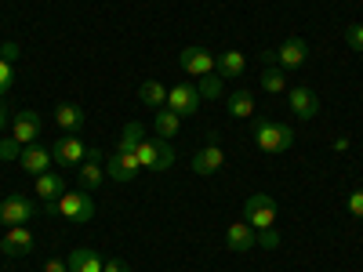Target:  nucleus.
<instances>
[{"label": "nucleus", "instance_id": "nucleus-26", "mask_svg": "<svg viewBox=\"0 0 363 272\" xmlns=\"http://www.w3.org/2000/svg\"><path fill=\"white\" fill-rule=\"evenodd\" d=\"M142 138H145V128L138 124V120H131V124H124V135H120V153H135Z\"/></svg>", "mask_w": 363, "mask_h": 272}, {"label": "nucleus", "instance_id": "nucleus-11", "mask_svg": "<svg viewBox=\"0 0 363 272\" xmlns=\"http://www.w3.org/2000/svg\"><path fill=\"white\" fill-rule=\"evenodd\" d=\"M29 251H33V232H29L26 225H8V232L0 236V254L26 258Z\"/></svg>", "mask_w": 363, "mask_h": 272}, {"label": "nucleus", "instance_id": "nucleus-9", "mask_svg": "<svg viewBox=\"0 0 363 272\" xmlns=\"http://www.w3.org/2000/svg\"><path fill=\"white\" fill-rule=\"evenodd\" d=\"M84 157H87V145H84L77 135H62V138L51 142V160H55V164L77 167V164H84Z\"/></svg>", "mask_w": 363, "mask_h": 272}, {"label": "nucleus", "instance_id": "nucleus-13", "mask_svg": "<svg viewBox=\"0 0 363 272\" xmlns=\"http://www.w3.org/2000/svg\"><path fill=\"white\" fill-rule=\"evenodd\" d=\"M287 102H291V113L298 120H313L320 113V98H316V91L313 87H287Z\"/></svg>", "mask_w": 363, "mask_h": 272}, {"label": "nucleus", "instance_id": "nucleus-23", "mask_svg": "<svg viewBox=\"0 0 363 272\" xmlns=\"http://www.w3.org/2000/svg\"><path fill=\"white\" fill-rule=\"evenodd\" d=\"M287 87H291L287 84V69H280L277 62L262 69V91H265V95H284Z\"/></svg>", "mask_w": 363, "mask_h": 272}, {"label": "nucleus", "instance_id": "nucleus-18", "mask_svg": "<svg viewBox=\"0 0 363 272\" xmlns=\"http://www.w3.org/2000/svg\"><path fill=\"white\" fill-rule=\"evenodd\" d=\"M84 120H87V116H84V109H80L77 102H62V106L55 109V124L62 128L66 135H77V131L84 128Z\"/></svg>", "mask_w": 363, "mask_h": 272}, {"label": "nucleus", "instance_id": "nucleus-1", "mask_svg": "<svg viewBox=\"0 0 363 272\" xmlns=\"http://www.w3.org/2000/svg\"><path fill=\"white\" fill-rule=\"evenodd\" d=\"M255 145L262 149V153L277 157V153H287V149L294 145V128L291 124H280V120H255V131H251Z\"/></svg>", "mask_w": 363, "mask_h": 272}, {"label": "nucleus", "instance_id": "nucleus-5", "mask_svg": "<svg viewBox=\"0 0 363 272\" xmlns=\"http://www.w3.org/2000/svg\"><path fill=\"white\" fill-rule=\"evenodd\" d=\"M189 167H193V174H200V178L218 174V171L225 167V149H222L218 142H207V145H200L196 153H193V160H189Z\"/></svg>", "mask_w": 363, "mask_h": 272}, {"label": "nucleus", "instance_id": "nucleus-6", "mask_svg": "<svg viewBox=\"0 0 363 272\" xmlns=\"http://www.w3.org/2000/svg\"><path fill=\"white\" fill-rule=\"evenodd\" d=\"M102 181H106V157H102L99 145H91L87 157H84V164H80V189L99 193Z\"/></svg>", "mask_w": 363, "mask_h": 272}, {"label": "nucleus", "instance_id": "nucleus-14", "mask_svg": "<svg viewBox=\"0 0 363 272\" xmlns=\"http://www.w3.org/2000/svg\"><path fill=\"white\" fill-rule=\"evenodd\" d=\"M138 157L135 153H120V149H116V153L106 160V178H113V181H120V186H124V181H135L138 178Z\"/></svg>", "mask_w": 363, "mask_h": 272}, {"label": "nucleus", "instance_id": "nucleus-28", "mask_svg": "<svg viewBox=\"0 0 363 272\" xmlns=\"http://www.w3.org/2000/svg\"><path fill=\"white\" fill-rule=\"evenodd\" d=\"M11 84H15V69H11V62L8 58H0V98L11 91Z\"/></svg>", "mask_w": 363, "mask_h": 272}, {"label": "nucleus", "instance_id": "nucleus-19", "mask_svg": "<svg viewBox=\"0 0 363 272\" xmlns=\"http://www.w3.org/2000/svg\"><path fill=\"white\" fill-rule=\"evenodd\" d=\"M66 193V178L62 174H55V171H44V174H37V200H44V203H55L58 196Z\"/></svg>", "mask_w": 363, "mask_h": 272}, {"label": "nucleus", "instance_id": "nucleus-17", "mask_svg": "<svg viewBox=\"0 0 363 272\" xmlns=\"http://www.w3.org/2000/svg\"><path fill=\"white\" fill-rule=\"evenodd\" d=\"M244 69H247V58L240 55V51H222L218 62H215V73L222 80H240V76H244Z\"/></svg>", "mask_w": 363, "mask_h": 272}, {"label": "nucleus", "instance_id": "nucleus-36", "mask_svg": "<svg viewBox=\"0 0 363 272\" xmlns=\"http://www.w3.org/2000/svg\"><path fill=\"white\" fill-rule=\"evenodd\" d=\"M44 272H69V261H62V258H51V261L44 265Z\"/></svg>", "mask_w": 363, "mask_h": 272}, {"label": "nucleus", "instance_id": "nucleus-27", "mask_svg": "<svg viewBox=\"0 0 363 272\" xmlns=\"http://www.w3.org/2000/svg\"><path fill=\"white\" fill-rule=\"evenodd\" d=\"M222 87H225V80L218 76V73H207V76H200V84H196V91H200V98H222Z\"/></svg>", "mask_w": 363, "mask_h": 272}, {"label": "nucleus", "instance_id": "nucleus-30", "mask_svg": "<svg viewBox=\"0 0 363 272\" xmlns=\"http://www.w3.org/2000/svg\"><path fill=\"white\" fill-rule=\"evenodd\" d=\"M22 157V145L15 138H0V160H18Z\"/></svg>", "mask_w": 363, "mask_h": 272}, {"label": "nucleus", "instance_id": "nucleus-31", "mask_svg": "<svg viewBox=\"0 0 363 272\" xmlns=\"http://www.w3.org/2000/svg\"><path fill=\"white\" fill-rule=\"evenodd\" d=\"M345 44H349L352 51H363V26H359V22H352V26L345 29Z\"/></svg>", "mask_w": 363, "mask_h": 272}, {"label": "nucleus", "instance_id": "nucleus-2", "mask_svg": "<svg viewBox=\"0 0 363 272\" xmlns=\"http://www.w3.org/2000/svg\"><path fill=\"white\" fill-rule=\"evenodd\" d=\"M55 210L62 218L77 222V225H87V222H95V196H91L87 189H66L55 200Z\"/></svg>", "mask_w": 363, "mask_h": 272}, {"label": "nucleus", "instance_id": "nucleus-7", "mask_svg": "<svg viewBox=\"0 0 363 272\" xmlns=\"http://www.w3.org/2000/svg\"><path fill=\"white\" fill-rule=\"evenodd\" d=\"M40 128H44V120H40L37 109H18L15 120H11V138L26 149V145H33V142H37Z\"/></svg>", "mask_w": 363, "mask_h": 272}, {"label": "nucleus", "instance_id": "nucleus-3", "mask_svg": "<svg viewBox=\"0 0 363 272\" xmlns=\"http://www.w3.org/2000/svg\"><path fill=\"white\" fill-rule=\"evenodd\" d=\"M244 222L251 225V229H272L277 225V200H272L269 193H255V196H247V203H244Z\"/></svg>", "mask_w": 363, "mask_h": 272}, {"label": "nucleus", "instance_id": "nucleus-21", "mask_svg": "<svg viewBox=\"0 0 363 272\" xmlns=\"http://www.w3.org/2000/svg\"><path fill=\"white\" fill-rule=\"evenodd\" d=\"M153 131H157V138H178V131H182V116L178 113H171L167 106L164 109H157L153 113Z\"/></svg>", "mask_w": 363, "mask_h": 272}, {"label": "nucleus", "instance_id": "nucleus-4", "mask_svg": "<svg viewBox=\"0 0 363 272\" xmlns=\"http://www.w3.org/2000/svg\"><path fill=\"white\" fill-rule=\"evenodd\" d=\"M33 218H37V200L33 196L11 193L4 203H0V222L4 225H29Z\"/></svg>", "mask_w": 363, "mask_h": 272}, {"label": "nucleus", "instance_id": "nucleus-37", "mask_svg": "<svg viewBox=\"0 0 363 272\" xmlns=\"http://www.w3.org/2000/svg\"><path fill=\"white\" fill-rule=\"evenodd\" d=\"M4 128H8V106L0 102V135H4Z\"/></svg>", "mask_w": 363, "mask_h": 272}, {"label": "nucleus", "instance_id": "nucleus-10", "mask_svg": "<svg viewBox=\"0 0 363 272\" xmlns=\"http://www.w3.org/2000/svg\"><path fill=\"white\" fill-rule=\"evenodd\" d=\"M178 62H182V69H186L189 76H207V73H215V62L218 58L211 55L207 47H182V55H178Z\"/></svg>", "mask_w": 363, "mask_h": 272}, {"label": "nucleus", "instance_id": "nucleus-22", "mask_svg": "<svg viewBox=\"0 0 363 272\" xmlns=\"http://www.w3.org/2000/svg\"><path fill=\"white\" fill-rule=\"evenodd\" d=\"M135 157H138L142 171H157L160 167V138H142L138 149H135Z\"/></svg>", "mask_w": 363, "mask_h": 272}, {"label": "nucleus", "instance_id": "nucleus-20", "mask_svg": "<svg viewBox=\"0 0 363 272\" xmlns=\"http://www.w3.org/2000/svg\"><path fill=\"white\" fill-rule=\"evenodd\" d=\"M66 261H69V272H102V265H106V258L91 247H77Z\"/></svg>", "mask_w": 363, "mask_h": 272}, {"label": "nucleus", "instance_id": "nucleus-15", "mask_svg": "<svg viewBox=\"0 0 363 272\" xmlns=\"http://www.w3.org/2000/svg\"><path fill=\"white\" fill-rule=\"evenodd\" d=\"M225 247H229L233 254L255 251V247H258V229H251L247 222H233V225L225 229Z\"/></svg>", "mask_w": 363, "mask_h": 272}, {"label": "nucleus", "instance_id": "nucleus-35", "mask_svg": "<svg viewBox=\"0 0 363 272\" xmlns=\"http://www.w3.org/2000/svg\"><path fill=\"white\" fill-rule=\"evenodd\" d=\"M102 272H131V265H128V261H120V258H106Z\"/></svg>", "mask_w": 363, "mask_h": 272}, {"label": "nucleus", "instance_id": "nucleus-16", "mask_svg": "<svg viewBox=\"0 0 363 272\" xmlns=\"http://www.w3.org/2000/svg\"><path fill=\"white\" fill-rule=\"evenodd\" d=\"M18 164H22V171H26V174H33V178H37V174L51 171V164H55V160H51V149H48V145H37V142H33V145H26V149H22Z\"/></svg>", "mask_w": 363, "mask_h": 272}, {"label": "nucleus", "instance_id": "nucleus-12", "mask_svg": "<svg viewBox=\"0 0 363 272\" xmlns=\"http://www.w3.org/2000/svg\"><path fill=\"white\" fill-rule=\"evenodd\" d=\"M272 51H277V66L280 69H298V66L309 62V44L301 37H287L280 47H272Z\"/></svg>", "mask_w": 363, "mask_h": 272}, {"label": "nucleus", "instance_id": "nucleus-8", "mask_svg": "<svg viewBox=\"0 0 363 272\" xmlns=\"http://www.w3.org/2000/svg\"><path fill=\"white\" fill-rule=\"evenodd\" d=\"M200 91H196V84H174V87H167V109L171 113H178V116H193L196 109H200Z\"/></svg>", "mask_w": 363, "mask_h": 272}, {"label": "nucleus", "instance_id": "nucleus-32", "mask_svg": "<svg viewBox=\"0 0 363 272\" xmlns=\"http://www.w3.org/2000/svg\"><path fill=\"white\" fill-rule=\"evenodd\" d=\"M258 247L277 251V247H280V232H277V229H262V232H258Z\"/></svg>", "mask_w": 363, "mask_h": 272}, {"label": "nucleus", "instance_id": "nucleus-25", "mask_svg": "<svg viewBox=\"0 0 363 272\" xmlns=\"http://www.w3.org/2000/svg\"><path fill=\"white\" fill-rule=\"evenodd\" d=\"M138 98H142V106H149V109H164V106H167V87H164L160 80H145V84L138 87Z\"/></svg>", "mask_w": 363, "mask_h": 272}, {"label": "nucleus", "instance_id": "nucleus-29", "mask_svg": "<svg viewBox=\"0 0 363 272\" xmlns=\"http://www.w3.org/2000/svg\"><path fill=\"white\" fill-rule=\"evenodd\" d=\"M171 167H174V149H171L167 138H160V167H157V174H164V171H171Z\"/></svg>", "mask_w": 363, "mask_h": 272}, {"label": "nucleus", "instance_id": "nucleus-33", "mask_svg": "<svg viewBox=\"0 0 363 272\" xmlns=\"http://www.w3.org/2000/svg\"><path fill=\"white\" fill-rule=\"evenodd\" d=\"M345 207H349V215H352V218H363V189L349 193V203H345Z\"/></svg>", "mask_w": 363, "mask_h": 272}, {"label": "nucleus", "instance_id": "nucleus-24", "mask_svg": "<svg viewBox=\"0 0 363 272\" xmlns=\"http://www.w3.org/2000/svg\"><path fill=\"white\" fill-rule=\"evenodd\" d=\"M229 116H233V120L255 116V95H251L247 87H240V91H233V95H229Z\"/></svg>", "mask_w": 363, "mask_h": 272}, {"label": "nucleus", "instance_id": "nucleus-34", "mask_svg": "<svg viewBox=\"0 0 363 272\" xmlns=\"http://www.w3.org/2000/svg\"><path fill=\"white\" fill-rule=\"evenodd\" d=\"M18 55H22V51H18V44H15V40H4V44H0V58H8V62H15Z\"/></svg>", "mask_w": 363, "mask_h": 272}]
</instances>
